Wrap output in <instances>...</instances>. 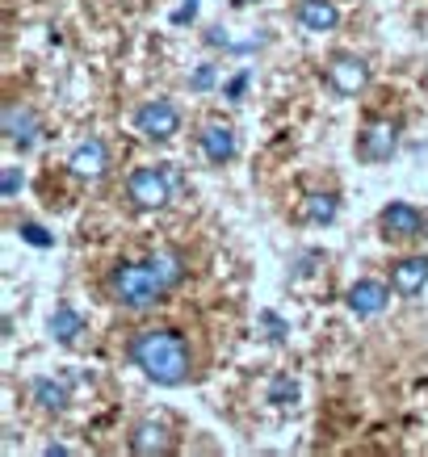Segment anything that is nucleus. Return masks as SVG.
<instances>
[{"label": "nucleus", "instance_id": "f257e3e1", "mask_svg": "<svg viewBox=\"0 0 428 457\" xmlns=\"http://www.w3.org/2000/svg\"><path fill=\"white\" fill-rule=\"evenodd\" d=\"M130 361H135V370H143V378H152L155 386H180L189 378V370H194L189 345L177 332H168V328L138 332L130 340Z\"/></svg>", "mask_w": 428, "mask_h": 457}, {"label": "nucleus", "instance_id": "f03ea898", "mask_svg": "<svg viewBox=\"0 0 428 457\" xmlns=\"http://www.w3.org/2000/svg\"><path fill=\"white\" fill-rule=\"evenodd\" d=\"M110 294L113 303H122L126 311H152L160 298H164V286H160V278L152 273V264L143 261H118L110 269Z\"/></svg>", "mask_w": 428, "mask_h": 457}, {"label": "nucleus", "instance_id": "7ed1b4c3", "mask_svg": "<svg viewBox=\"0 0 428 457\" xmlns=\"http://www.w3.org/2000/svg\"><path fill=\"white\" fill-rule=\"evenodd\" d=\"M177 194V185H172V172L168 164H147V168H135L130 180H126V197H130V206L135 210H164Z\"/></svg>", "mask_w": 428, "mask_h": 457}, {"label": "nucleus", "instance_id": "20e7f679", "mask_svg": "<svg viewBox=\"0 0 428 457\" xmlns=\"http://www.w3.org/2000/svg\"><path fill=\"white\" fill-rule=\"evenodd\" d=\"M395 152H399V122L373 118V122L361 126V135H357V160L361 164H387Z\"/></svg>", "mask_w": 428, "mask_h": 457}, {"label": "nucleus", "instance_id": "39448f33", "mask_svg": "<svg viewBox=\"0 0 428 457\" xmlns=\"http://www.w3.org/2000/svg\"><path fill=\"white\" fill-rule=\"evenodd\" d=\"M135 130L152 143H168L180 130V110L168 97H155L135 110Z\"/></svg>", "mask_w": 428, "mask_h": 457}, {"label": "nucleus", "instance_id": "423d86ee", "mask_svg": "<svg viewBox=\"0 0 428 457\" xmlns=\"http://www.w3.org/2000/svg\"><path fill=\"white\" fill-rule=\"evenodd\" d=\"M428 227V214L424 210H415L412 202H390V206H382V214H378V231H382V239H395V244H407V239H420Z\"/></svg>", "mask_w": 428, "mask_h": 457}, {"label": "nucleus", "instance_id": "0eeeda50", "mask_svg": "<svg viewBox=\"0 0 428 457\" xmlns=\"http://www.w3.org/2000/svg\"><path fill=\"white\" fill-rule=\"evenodd\" d=\"M328 84L336 97H357L361 88L370 84V63L361 55H353V51H336L328 59Z\"/></svg>", "mask_w": 428, "mask_h": 457}, {"label": "nucleus", "instance_id": "6e6552de", "mask_svg": "<svg viewBox=\"0 0 428 457\" xmlns=\"http://www.w3.org/2000/svg\"><path fill=\"white\" fill-rule=\"evenodd\" d=\"M105 168H110V147H105V139H84L80 147L68 155V172L76 180H101Z\"/></svg>", "mask_w": 428, "mask_h": 457}, {"label": "nucleus", "instance_id": "1a4fd4ad", "mask_svg": "<svg viewBox=\"0 0 428 457\" xmlns=\"http://www.w3.org/2000/svg\"><path fill=\"white\" fill-rule=\"evenodd\" d=\"M4 139H9V147H17V152H29V147L38 143V118H34L29 105H21V101H9V105H4Z\"/></svg>", "mask_w": 428, "mask_h": 457}, {"label": "nucleus", "instance_id": "9d476101", "mask_svg": "<svg viewBox=\"0 0 428 457\" xmlns=\"http://www.w3.org/2000/svg\"><path fill=\"white\" fill-rule=\"evenodd\" d=\"M345 303H348V311L357 319H370V315H382L390 306V290L382 286V281H353L348 286V294H345Z\"/></svg>", "mask_w": 428, "mask_h": 457}, {"label": "nucleus", "instance_id": "9b49d317", "mask_svg": "<svg viewBox=\"0 0 428 457\" xmlns=\"http://www.w3.org/2000/svg\"><path fill=\"white\" fill-rule=\"evenodd\" d=\"M424 286H428V256H403V261L390 264V290L395 294L415 298Z\"/></svg>", "mask_w": 428, "mask_h": 457}, {"label": "nucleus", "instance_id": "f8f14e48", "mask_svg": "<svg viewBox=\"0 0 428 457\" xmlns=\"http://www.w3.org/2000/svg\"><path fill=\"white\" fill-rule=\"evenodd\" d=\"M197 147H202V155H206L210 164H231L235 160V130L231 126H222V122H206L202 126V135H197Z\"/></svg>", "mask_w": 428, "mask_h": 457}, {"label": "nucleus", "instance_id": "ddd939ff", "mask_svg": "<svg viewBox=\"0 0 428 457\" xmlns=\"http://www.w3.org/2000/svg\"><path fill=\"white\" fill-rule=\"evenodd\" d=\"M168 449H172V436H168L164 424H155V420H138L135 428H130V453L155 457V453H168Z\"/></svg>", "mask_w": 428, "mask_h": 457}, {"label": "nucleus", "instance_id": "4468645a", "mask_svg": "<svg viewBox=\"0 0 428 457\" xmlns=\"http://www.w3.org/2000/svg\"><path fill=\"white\" fill-rule=\"evenodd\" d=\"M298 21L311 34H331L340 26V9H336V0H298Z\"/></svg>", "mask_w": 428, "mask_h": 457}, {"label": "nucleus", "instance_id": "2eb2a0df", "mask_svg": "<svg viewBox=\"0 0 428 457\" xmlns=\"http://www.w3.org/2000/svg\"><path fill=\"white\" fill-rule=\"evenodd\" d=\"M29 399L38 403L46 416H59V411L68 407V386L55 382V378H34V382H29Z\"/></svg>", "mask_w": 428, "mask_h": 457}, {"label": "nucleus", "instance_id": "dca6fc26", "mask_svg": "<svg viewBox=\"0 0 428 457\" xmlns=\"http://www.w3.org/2000/svg\"><path fill=\"white\" fill-rule=\"evenodd\" d=\"M46 328H51V336H55L59 345H76V336L84 332V319L76 306L59 303L55 311H51V319H46Z\"/></svg>", "mask_w": 428, "mask_h": 457}, {"label": "nucleus", "instance_id": "f3484780", "mask_svg": "<svg viewBox=\"0 0 428 457\" xmlns=\"http://www.w3.org/2000/svg\"><path fill=\"white\" fill-rule=\"evenodd\" d=\"M147 264H152V273L160 278V286H164V290H177L180 278H185V256H180V252H172V248L152 252V256H147Z\"/></svg>", "mask_w": 428, "mask_h": 457}, {"label": "nucleus", "instance_id": "a211bd4d", "mask_svg": "<svg viewBox=\"0 0 428 457\" xmlns=\"http://www.w3.org/2000/svg\"><path fill=\"white\" fill-rule=\"evenodd\" d=\"M336 210H340L336 194H306L303 197V222H311V227H328V222L336 219Z\"/></svg>", "mask_w": 428, "mask_h": 457}, {"label": "nucleus", "instance_id": "6ab92c4d", "mask_svg": "<svg viewBox=\"0 0 428 457\" xmlns=\"http://www.w3.org/2000/svg\"><path fill=\"white\" fill-rule=\"evenodd\" d=\"M269 403H273V407H294V403H298V382H294V378H273V382H269Z\"/></svg>", "mask_w": 428, "mask_h": 457}, {"label": "nucleus", "instance_id": "aec40b11", "mask_svg": "<svg viewBox=\"0 0 428 457\" xmlns=\"http://www.w3.org/2000/svg\"><path fill=\"white\" fill-rule=\"evenodd\" d=\"M17 231H21V239H26V244H34V248H51V244H55V239L46 236V231H42L38 222H21Z\"/></svg>", "mask_w": 428, "mask_h": 457}, {"label": "nucleus", "instance_id": "412c9836", "mask_svg": "<svg viewBox=\"0 0 428 457\" xmlns=\"http://www.w3.org/2000/svg\"><path fill=\"white\" fill-rule=\"evenodd\" d=\"M261 328L269 332V340H286V336H290V328H286V323H281L273 311H261Z\"/></svg>", "mask_w": 428, "mask_h": 457}, {"label": "nucleus", "instance_id": "4be33fe9", "mask_svg": "<svg viewBox=\"0 0 428 457\" xmlns=\"http://www.w3.org/2000/svg\"><path fill=\"white\" fill-rule=\"evenodd\" d=\"M210 84H214V63H202V68L189 76V88H194V93H206Z\"/></svg>", "mask_w": 428, "mask_h": 457}, {"label": "nucleus", "instance_id": "5701e85b", "mask_svg": "<svg viewBox=\"0 0 428 457\" xmlns=\"http://www.w3.org/2000/svg\"><path fill=\"white\" fill-rule=\"evenodd\" d=\"M4 197H17V189H21V168H4Z\"/></svg>", "mask_w": 428, "mask_h": 457}, {"label": "nucleus", "instance_id": "b1692460", "mask_svg": "<svg viewBox=\"0 0 428 457\" xmlns=\"http://www.w3.org/2000/svg\"><path fill=\"white\" fill-rule=\"evenodd\" d=\"M244 88H248V71H235L231 80H227V97L239 101V93H244Z\"/></svg>", "mask_w": 428, "mask_h": 457}, {"label": "nucleus", "instance_id": "393cba45", "mask_svg": "<svg viewBox=\"0 0 428 457\" xmlns=\"http://www.w3.org/2000/svg\"><path fill=\"white\" fill-rule=\"evenodd\" d=\"M231 4H252V0H231Z\"/></svg>", "mask_w": 428, "mask_h": 457}]
</instances>
